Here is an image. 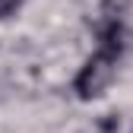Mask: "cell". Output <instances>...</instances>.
Returning <instances> with one entry per match:
<instances>
[{
    "instance_id": "obj_1",
    "label": "cell",
    "mask_w": 133,
    "mask_h": 133,
    "mask_svg": "<svg viewBox=\"0 0 133 133\" xmlns=\"http://www.w3.org/2000/svg\"><path fill=\"white\" fill-rule=\"evenodd\" d=\"M117 63H121V51H111V48H95V54L82 63V70L76 73L73 79V89L82 102H89V98H98L111 82L117 76Z\"/></svg>"
},
{
    "instance_id": "obj_2",
    "label": "cell",
    "mask_w": 133,
    "mask_h": 133,
    "mask_svg": "<svg viewBox=\"0 0 133 133\" xmlns=\"http://www.w3.org/2000/svg\"><path fill=\"white\" fill-rule=\"evenodd\" d=\"M22 6V0H0V19H6L10 13H16Z\"/></svg>"
}]
</instances>
